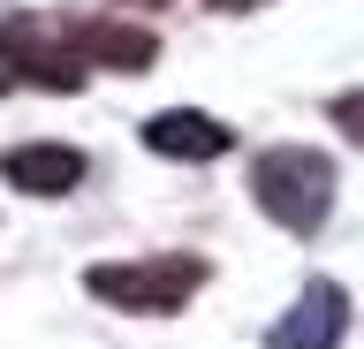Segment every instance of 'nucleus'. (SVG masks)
<instances>
[{
	"label": "nucleus",
	"instance_id": "1",
	"mask_svg": "<svg viewBox=\"0 0 364 349\" xmlns=\"http://www.w3.org/2000/svg\"><path fill=\"white\" fill-rule=\"evenodd\" d=\"M250 198L289 235H311L318 220H326V205H334V167H326V152H311V144H273V152L250 160Z\"/></svg>",
	"mask_w": 364,
	"mask_h": 349
},
{
	"label": "nucleus",
	"instance_id": "2",
	"mask_svg": "<svg viewBox=\"0 0 364 349\" xmlns=\"http://www.w3.org/2000/svg\"><path fill=\"white\" fill-rule=\"evenodd\" d=\"M84 289L114 311H182V304L205 289V258L190 251H159V258H114V266H91Z\"/></svg>",
	"mask_w": 364,
	"mask_h": 349
},
{
	"label": "nucleus",
	"instance_id": "3",
	"mask_svg": "<svg viewBox=\"0 0 364 349\" xmlns=\"http://www.w3.org/2000/svg\"><path fill=\"white\" fill-rule=\"evenodd\" d=\"M91 160L76 144H53V137H31V144H8L0 152V183L23 190V198H68V190H84Z\"/></svg>",
	"mask_w": 364,
	"mask_h": 349
},
{
	"label": "nucleus",
	"instance_id": "4",
	"mask_svg": "<svg viewBox=\"0 0 364 349\" xmlns=\"http://www.w3.org/2000/svg\"><path fill=\"white\" fill-rule=\"evenodd\" d=\"M341 334H349V296H341L334 281H311V289L281 311L266 349H341Z\"/></svg>",
	"mask_w": 364,
	"mask_h": 349
},
{
	"label": "nucleus",
	"instance_id": "5",
	"mask_svg": "<svg viewBox=\"0 0 364 349\" xmlns=\"http://www.w3.org/2000/svg\"><path fill=\"white\" fill-rule=\"evenodd\" d=\"M68 46H76V61H91V69H114V76H144L159 61V38L144 23H122V16H99V23H76L68 31Z\"/></svg>",
	"mask_w": 364,
	"mask_h": 349
},
{
	"label": "nucleus",
	"instance_id": "6",
	"mask_svg": "<svg viewBox=\"0 0 364 349\" xmlns=\"http://www.w3.org/2000/svg\"><path fill=\"white\" fill-rule=\"evenodd\" d=\"M144 144H152L159 160H220L228 144H235V129L198 114V107H167V114L144 122Z\"/></svg>",
	"mask_w": 364,
	"mask_h": 349
},
{
	"label": "nucleus",
	"instance_id": "7",
	"mask_svg": "<svg viewBox=\"0 0 364 349\" xmlns=\"http://www.w3.org/2000/svg\"><path fill=\"white\" fill-rule=\"evenodd\" d=\"M334 122H341V129H349V137L364 144V92H341V99H334Z\"/></svg>",
	"mask_w": 364,
	"mask_h": 349
},
{
	"label": "nucleus",
	"instance_id": "8",
	"mask_svg": "<svg viewBox=\"0 0 364 349\" xmlns=\"http://www.w3.org/2000/svg\"><path fill=\"white\" fill-rule=\"evenodd\" d=\"M23 76H16V61H8V46H0V92H16Z\"/></svg>",
	"mask_w": 364,
	"mask_h": 349
},
{
	"label": "nucleus",
	"instance_id": "9",
	"mask_svg": "<svg viewBox=\"0 0 364 349\" xmlns=\"http://www.w3.org/2000/svg\"><path fill=\"white\" fill-rule=\"evenodd\" d=\"M220 16H250V8H266V0H213Z\"/></svg>",
	"mask_w": 364,
	"mask_h": 349
}]
</instances>
